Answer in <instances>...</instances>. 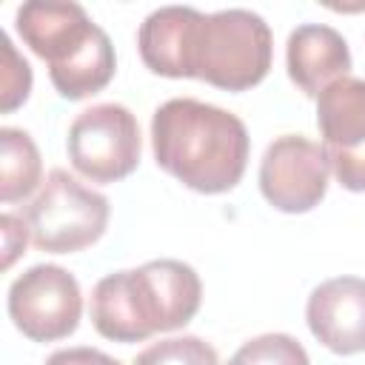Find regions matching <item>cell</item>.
Returning <instances> with one entry per match:
<instances>
[{
    "label": "cell",
    "mask_w": 365,
    "mask_h": 365,
    "mask_svg": "<svg viewBox=\"0 0 365 365\" xmlns=\"http://www.w3.org/2000/svg\"><path fill=\"white\" fill-rule=\"evenodd\" d=\"M202 302L200 274L182 259H151L106 274L91 291V325L111 342H143L188 325Z\"/></svg>",
    "instance_id": "obj_3"
},
{
    "label": "cell",
    "mask_w": 365,
    "mask_h": 365,
    "mask_svg": "<svg viewBox=\"0 0 365 365\" xmlns=\"http://www.w3.org/2000/svg\"><path fill=\"white\" fill-rule=\"evenodd\" d=\"M0 228H3V268H11L14 259L20 254H26V242H29L31 231H29V222L17 214H3Z\"/></svg>",
    "instance_id": "obj_17"
},
{
    "label": "cell",
    "mask_w": 365,
    "mask_h": 365,
    "mask_svg": "<svg viewBox=\"0 0 365 365\" xmlns=\"http://www.w3.org/2000/svg\"><path fill=\"white\" fill-rule=\"evenodd\" d=\"M134 365H220V359L200 336H168L140 351Z\"/></svg>",
    "instance_id": "obj_15"
},
{
    "label": "cell",
    "mask_w": 365,
    "mask_h": 365,
    "mask_svg": "<svg viewBox=\"0 0 365 365\" xmlns=\"http://www.w3.org/2000/svg\"><path fill=\"white\" fill-rule=\"evenodd\" d=\"M317 128L331 174L348 191H365V80L342 77L317 97Z\"/></svg>",
    "instance_id": "obj_8"
},
{
    "label": "cell",
    "mask_w": 365,
    "mask_h": 365,
    "mask_svg": "<svg viewBox=\"0 0 365 365\" xmlns=\"http://www.w3.org/2000/svg\"><path fill=\"white\" fill-rule=\"evenodd\" d=\"M151 151L185 188L225 194L245 174L251 137L237 114L194 97H171L151 114Z\"/></svg>",
    "instance_id": "obj_2"
},
{
    "label": "cell",
    "mask_w": 365,
    "mask_h": 365,
    "mask_svg": "<svg viewBox=\"0 0 365 365\" xmlns=\"http://www.w3.org/2000/svg\"><path fill=\"white\" fill-rule=\"evenodd\" d=\"M66 151L74 171L86 180L100 185L120 182L140 165V123L120 103H97L68 125Z\"/></svg>",
    "instance_id": "obj_5"
},
{
    "label": "cell",
    "mask_w": 365,
    "mask_h": 365,
    "mask_svg": "<svg viewBox=\"0 0 365 365\" xmlns=\"http://www.w3.org/2000/svg\"><path fill=\"white\" fill-rule=\"evenodd\" d=\"M228 365H311L308 351L291 334H259L242 342Z\"/></svg>",
    "instance_id": "obj_14"
},
{
    "label": "cell",
    "mask_w": 365,
    "mask_h": 365,
    "mask_svg": "<svg viewBox=\"0 0 365 365\" xmlns=\"http://www.w3.org/2000/svg\"><path fill=\"white\" fill-rule=\"evenodd\" d=\"M108 217V200L66 168H51L26 208L31 242L46 254H74L94 245L106 234Z\"/></svg>",
    "instance_id": "obj_4"
},
{
    "label": "cell",
    "mask_w": 365,
    "mask_h": 365,
    "mask_svg": "<svg viewBox=\"0 0 365 365\" xmlns=\"http://www.w3.org/2000/svg\"><path fill=\"white\" fill-rule=\"evenodd\" d=\"M14 26L20 40L48 63V71L71 63L86 51L103 31L80 3L57 0H29L17 9Z\"/></svg>",
    "instance_id": "obj_9"
},
{
    "label": "cell",
    "mask_w": 365,
    "mask_h": 365,
    "mask_svg": "<svg viewBox=\"0 0 365 365\" xmlns=\"http://www.w3.org/2000/svg\"><path fill=\"white\" fill-rule=\"evenodd\" d=\"M0 51H3V66H0V111L9 114V111L20 108L29 100L31 66L17 54V48L9 40V34H0Z\"/></svg>",
    "instance_id": "obj_16"
},
{
    "label": "cell",
    "mask_w": 365,
    "mask_h": 365,
    "mask_svg": "<svg viewBox=\"0 0 365 365\" xmlns=\"http://www.w3.org/2000/svg\"><path fill=\"white\" fill-rule=\"evenodd\" d=\"M305 322L319 345L339 356L365 351V279L334 277L319 282L305 305Z\"/></svg>",
    "instance_id": "obj_10"
},
{
    "label": "cell",
    "mask_w": 365,
    "mask_h": 365,
    "mask_svg": "<svg viewBox=\"0 0 365 365\" xmlns=\"http://www.w3.org/2000/svg\"><path fill=\"white\" fill-rule=\"evenodd\" d=\"M114 71H117V54H114L111 37L106 31H100V37L86 51H80L63 68L48 71V77L63 100H86V97L103 91L111 83Z\"/></svg>",
    "instance_id": "obj_12"
},
{
    "label": "cell",
    "mask_w": 365,
    "mask_h": 365,
    "mask_svg": "<svg viewBox=\"0 0 365 365\" xmlns=\"http://www.w3.org/2000/svg\"><path fill=\"white\" fill-rule=\"evenodd\" d=\"M285 66L291 83L302 94L319 97L331 83L348 77L351 51L336 29L325 23H302L288 34Z\"/></svg>",
    "instance_id": "obj_11"
},
{
    "label": "cell",
    "mask_w": 365,
    "mask_h": 365,
    "mask_svg": "<svg viewBox=\"0 0 365 365\" xmlns=\"http://www.w3.org/2000/svg\"><path fill=\"white\" fill-rule=\"evenodd\" d=\"M43 174L40 151L29 131L3 125L0 128V200L17 202L29 197Z\"/></svg>",
    "instance_id": "obj_13"
},
{
    "label": "cell",
    "mask_w": 365,
    "mask_h": 365,
    "mask_svg": "<svg viewBox=\"0 0 365 365\" xmlns=\"http://www.w3.org/2000/svg\"><path fill=\"white\" fill-rule=\"evenodd\" d=\"M137 48L160 77H197L225 91H248L271 71L274 37L248 9L202 14L191 6H160L140 23Z\"/></svg>",
    "instance_id": "obj_1"
},
{
    "label": "cell",
    "mask_w": 365,
    "mask_h": 365,
    "mask_svg": "<svg viewBox=\"0 0 365 365\" xmlns=\"http://www.w3.org/2000/svg\"><path fill=\"white\" fill-rule=\"evenodd\" d=\"M328 157L319 143L302 134L277 137L259 160V191L277 211L305 214L325 200Z\"/></svg>",
    "instance_id": "obj_7"
},
{
    "label": "cell",
    "mask_w": 365,
    "mask_h": 365,
    "mask_svg": "<svg viewBox=\"0 0 365 365\" xmlns=\"http://www.w3.org/2000/svg\"><path fill=\"white\" fill-rule=\"evenodd\" d=\"M46 365H123V362L108 356V354H103V351H97V348L80 345V348H60V351H54L46 359Z\"/></svg>",
    "instance_id": "obj_18"
},
{
    "label": "cell",
    "mask_w": 365,
    "mask_h": 365,
    "mask_svg": "<svg viewBox=\"0 0 365 365\" xmlns=\"http://www.w3.org/2000/svg\"><path fill=\"white\" fill-rule=\"evenodd\" d=\"M83 294L71 271L40 262L9 285V317L31 342L66 339L77 331Z\"/></svg>",
    "instance_id": "obj_6"
}]
</instances>
